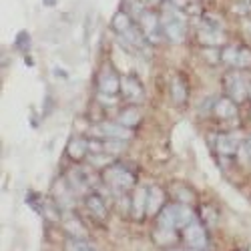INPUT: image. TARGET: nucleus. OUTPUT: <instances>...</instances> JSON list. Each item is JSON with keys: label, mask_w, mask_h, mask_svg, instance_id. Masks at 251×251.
<instances>
[{"label": "nucleus", "mask_w": 251, "mask_h": 251, "mask_svg": "<svg viewBox=\"0 0 251 251\" xmlns=\"http://www.w3.org/2000/svg\"><path fill=\"white\" fill-rule=\"evenodd\" d=\"M123 6H125V12H127L129 16H135L137 20L145 12V6L139 2V0H123Z\"/></svg>", "instance_id": "nucleus-21"}, {"label": "nucleus", "mask_w": 251, "mask_h": 251, "mask_svg": "<svg viewBox=\"0 0 251 251\" xmlns=\"http://www.w3.org/2000/svg\"><path fill=\"white\" fill-rule=\"evenodd\" d=\"M249 97H251V85H249Z\"/></svg>", "instance_id": "nucleus-32"}, {"label": "nucleus", "mask_w": 251, "mask_h": 251, "mask_svg": "<svg viewBox=\"0 0 251 251\" xmlns=\"http://www.w3.org/2000/svg\"><path fill=\"white\" fill-rule=\"evenodd\" d=\"M85 203H87L89 211H91L95 217H99V219H104V217H107V207H104L100 195H87Z\"/></svg>", "instance_id": "nucleus-14"}, {"label": "nucleus", "mask_w": 251, "mask_h": 251, "mask_svg": "<svg viewBox=\"0 0 251 251\" xmlns=\"http://www.w3.org/2000/svg\"><path fill=\"white\" fill-rule=\"evenodd\" d=\"M141 121V113L137 111V109H125L121 115H119V123L121 125H125V127H129V129H133L135 125Z\"/></svg>", "instance_id": "nucleus-17"}, {"label": "nucleus", "mask_w": 251, "mask_h": 251, "mask_svg": "<svg viewBox=\"0 0 251 251\" xmlns=\"http://www.w3.org/2000/svg\"><path fill=\"white\" fill-rule=\"evenodd\" d=\"M239 149V143H237V137L235 135H221L217 139V151L223 153V155H233L237 153Z\"/></svg>", "instance_id": "nucleus-13"}, {"label": "nucleus", "mask_w": 251, "mask_h": 251, "mask_svg": "<svg viewBox=\"0 0 251 251\" xmlns=\"http://www.w3.org/2000/svg\"><path fill=\"white\" fill-rule=\"evenodd\" d=\"M121 89V76L113 69H102L99 73V91L102 95H117Z\"/></svg>", "instance_id": "nucleus-4"}, {"label": "nucleus", "mask_w": 251, "mask_h": 251, "mask_svg": "<svg viewBox=\"0 0 251 251\" xmlns=\"http://www.w3.org/2000/svg\"><path fill=\"white\" fill-rule=\"evenodd\" d=\"M139 25H141V30L147 34V36L159 32V18H157L153 12H147V10H145V12L139 16Z\"/></svg>", "instance_id": "nucleus-12"}, {"label": "nucleus", "mask_w": 251, "mask_h": 251, "mask_svg": "<svg viewBox=\"0 0 251 251\" xmlns=\"http://www.w3.org/2000/svg\"><path fill=\"white\" fill-rule=\"evenodd\" d=\"M237 54H239V49L227 47V49L221 50V60L223 62H229V65H237Z\"/></svg>", "instance_id": "nucleus-24"}, {"label": "nucleus", "mask_w": 251, "mask_h": 251, "mask_svg": "<svg viewBox=\"0 0 251 251\" xmlns=\"http://www.w3.org/2000/svg\"><path fill=\"white\" fill-rule=\"evenodd\" d=\"M171 95H173V100L177 104H183L187 100V89H185V85L181 82V78H175L171 82Z\"/></svg>", "instance_id": "nucleus-19"}, {"label": "nucleus", "mask_w": 251, "mask_h": 251, "mask_svg": "<svg viewBox=\"0 0 251 251\" xmlns=\"http://www.w3.org/2000/svg\"><path fill=\"white\" fill-rule=\"evenodd\" d=\"M78 225H80V223H78L76 219H69L65 227H67V231H69L71 235H75V237H78V239H85V235H87L85 229H80Z\"/></svg>", "instance_id": "nucleus-25"}, {"label": "nucleus", "mask_w": 251, "mask_h": 251, "mask_svg": "<svg viewBox=\"0 0 251 251\" xmlns=\"http://www.w3.org/2000/svg\"><path fill=\"white\" fill-rule=\"evenodd\" d=\"M87 151H89V141L78 139V137L71 139L69 147H67V153H69V157H71L73 161H80L82 157L87 155Z\"/></svg>", "instance_id": "nucleus-11"}, {"label": "nucleus", "mask_w": 251, "mask_h": 251, "mask_svg": "<svg viewBox=\"0 0 251 251\" xmlns=\"http://www.w3.org/2000/svg\"><path fill=\"white\" fill-rule=\"evenodd\" d=\"M67 251H97L87 239H78V237H73L67 241Z\"/></svg>", "instance_id": "nucleus-20"}, {"label": "nucleus", "mask_w": 251, "mask_h": 251, "mask_svg": "<svg viewBox=\"0 0 251 251\" xmlns=\"http://www.w3.org/2000/svg\"><path fill=\"white\" fill-rule=\"evenodd\" d=\"M213 113L221 119H233L237 113V102L229 97H221L213 102Z\"/></svg>", "instance_id": "nucleus-8"}, {"label": "nucleus", "mask_w": 251, "mask_h": 251, "mask_svg": "<svg viewBox=\"0 0 251 251\" xmlns=\"http://www.w3.org/2000/svg\"><path fill=\"white\" fill-rule=\"evenodd\" d=\"M125 143L127 141H121V139H109L104 143V151L107 153H121L125 149Z\"/></svg>", "instance_id": "nucleus-26"}, {"label": "nucleus", "mask_w": 251, "mask_h": 251, "mask_svg": "<svg viewBox=\"0 0 251 251\" xmlns=\"http://www.w3.org/2000/svg\"><path fill=\"white\" fill-rule=\"evenodd\" d=\"M237 153H239V161H241V163L251 161V137H247L245 141H241V143H239Z\"/></svg>", "instance_id": "nucleus-23"}, {"label": "nucleus", "mask_w": 251, "mask_h": 251, "mask_svg": "<svg viewBox=\"0 0 251 251\" xmlns=\"http://www.w3.org/2000/svg\"><path fill=\"white\" fill-rule=\"evenodd\" d=\"M131 26H133V20H131V16L125 12V10H119V12L113 16V28H115V32H119L121 36L127 32Z\"/></svg>", "instance_id": "nucleus-15"}, {"label": "nucleus", "mask_w": 251, "mask_h": 251, "mask_svg": "<svg viewBox=\"0 0 251 251\" xmlns=\"http://www.w3.org/2000/svg\"><path fill=\"white\" fill-rule=\"evenodd\" d=\"M104 181H107L115 191H123V189H131L135 183V175L121 163H113L111 167H107L104 171Z\"/></svg>", "instance_id": "nucleus-1"}, {"label": "nucleus", "mask_w": 251, "mask_h": 251, "mask_svg": "<svg viewBox=\"0 0 251 251\" xmlns=\"http://www.w3.org/2000/svg\"><path fill=\"white\" fill-rule=\"evenodd\" d=\"M121 91L125 93V97L131 100H143L145 91L141 87V82L135 76H123L121 78Z\"/></svg>", "instance_id": "nucleus-7"}, {"label": "nucleus", "mask_w": 251, "mask_h": 251, "mask_svg": "<svg viewBox=\"0 0 251 251\" xmlns=\"http://www.w3.org/2000/svg\"><path fill=\"white\" fill-rule=\"evenodd\" d=\"M225 87L229 91V99H233L235 102H241L245 100V97H249V89L245 87V80L239 73H229L225 76Z\"/></svg>", "instance_id": "nucleus-3"}, {"label": "nucleus", "mask_w": 251, "mask_h": 251, "mask_svg": "<svg viewBox=\"0 0 251 251\" xmlns=\"http://www.w3.org/2000/svg\"><path fill=\"white\" fill-rule=\"evenodd\" d=\"M149 2H151V4H161L163 0H149Z\"/></svg>", "instance_id": "nucleus-31"}, {"label": "nucleus", "mask_w": 251, "mask_h": 251, "mask_svg": "<svg viewBox=\"0 0 251 251\" xmlns=\"http://www.w3.org/2000/svg\"><path fill=\"white\" fill-rule=\"evenodd\" d=\"M163 209V191L159 187H151L147 193V215H159Z\"/></svg>", "instance_id": "nucleus-10"}, {"label": "nucleus", "mask_w": 251, "mask_h": 251, "mask_svg": "<svg viewBox=\"0 0 251 251\" xmlns=\"http://www.w3.org/2000/svg\"><path fill=\"white\" fill-rule=\"evenodd\" d=\"M147 189H137L135 199H133V209H135V215L141 217L143 213H147Z\"/></svg>", "instance_id": "nucleus-16"}, {"label": "nucleus", "mask_w": 251, "mask_h": 251, "mask_svg": "<svg viewBox=\"0 0 251 251\" xmlns=\"http://www.w3.org/2000/svg\"><path fill=\"white\" fill-rule=\"evenodd\" d=\"M93 165H97V167H99V165H100V167H111L113 163H111L107 157H99V155H93Z\"/></svg>", "instance_id": "nucleus-28"}, {"label": "nucleus", "mask_w": 251, "mask_h": 251, "mask_svg": "<svg viewBox=\"0 0 251 251\" xmlns=\"http://www.w3.org/2000/svg\"><path fill=\"white\" fill-rule=\"evenodd\" d=\"M171 251H181V249H171Z\"/></svg>", "instance_id": "nucleus-33"}, {"label": "nucleus", "mask_w": 251, "mask_h": 251, "mask_svg": "<svg viewBox=\"0 0 251 251\" xmlns=\"http://www.w3.org/2000/svg\"><path fill=\"white\" fill-rule=\"evenodd\" d=\"M249 65H251V50L249 49H239L237 67H249Z\"/></svg>", "instance_id": "nucleus-27"}, {"label": "nucleus", "mask_w": 251, "mask_h": 251, "mask_svg": "<svg viewBox=\"0 0 251 251\" xmlns=\"http://www.w3.org/2000/svg\"><path fill=\"white\" fill-rule=\"evenodd\" d=\"M155 241L159 245H169L175 241V233H173V229H157V233H155Z\"/></svg>", "instance_id": "nucleus-22"}, {"label": "nucleus", "mask_w": 251, "mask_h": 251, "mask_svg": "<svg viewBox=\"0 0 251 251\" xmlns=\"http://www.w3.org/2000/svg\"><path fill=\"white\" fill-rule=\"evenodd\" d=\"M171 209H173V215H175V223H177V227L185 229L191 221H195L193 211H191V209L187 207L185 203H175V205H171Z\"/></svg>", "instance_id": "nucleus-9"}, {"label": "nucleus", "mask_w": 251, "mask_h": 251, "mask_svg": "<svg viewBox=\"0 0 251 251\" xmlns=\"http://www.w3.org/2000/svg\"><path fill=\"white\" fill-rule=\"evenodd\" d=\"M16 43H18V47H20V45L28 47V34H26V32H20V34H18V38H16Z\"/></svg>", "instance_id": "nucleus-29"}, {"label": "nucleus", "mask_w": 251, "mask_h": 251, "mask_svg": "<svg viewBox=\"0 0 251 251\" xmlns=\"http://www.w3.org/2000/svg\"><path fill=\"white\" fill-rule=\"evenodd\" d=\"M163 34L171 40V43H181L185 38V25L181 23L179 16H169L167 23H163Z\"/></svg>", "instance_id": "nucleus-6"}, {"label": "nucleus", "mask_w": 251, "mask_h": 251, "mask_svg": "<svg viewBox=\"0 0 251 251\" xmlns=\"http://www.w3.org/2000/svg\"><path fill=\"white\" fill-rule=\"evenodd\" d=\"M183 237H185L187 245H189L191 249H195V251H201V249L207 247V231H205V227L197 221H191L183 229Z\"/></svg>", "instance_id": "nucleus-2"}, {"label": "nucleus", "mask_w": 251, "mask_h": 251, "mask_svg": "<svg viewBox=\"0 0 251 251\" xmlns=\"http://www.w3.org/2000/svg\"><path fill=\"white\" fill-rule=\"evenodd\" d=\"M199 40L203 45H209V47H215V45H219L221 40H223V36H221V32L219 30H213V28H207V30H201L199 32Z\"/></svg>", "instance_id": "nucleus-18"}, {"label": "nucleus", "mask_w": 251, "mask_h": 251, "mask_svg": "<svg viewBox=\"0 0 251 251\" xmlns=\"http://www.w3.org/2000/svg\"><path fill=\"white\" fill-rule=\"evenodd\" d=\"M97 133L102 137H109V139H121V141H129L133 131L129 127H125L121 123H102L97 127Z\"/></svg>", "instance_id": "nucleus-5"}, {"label": "nucleus", "mask_w": 251, "mask_h": 251, "mask_svg": "<svg viewBox=\"0 0 251 251\" xmlns=\"http://www.w3.org/2000/svg\"><path fill=\"white\" fill-rule=\"evenodd\" d=\"M54 2H56V0H45V4H47V6H50V4H54Z\"/></svg>", "instance_id": "nucleus-30"}]
</instances>
